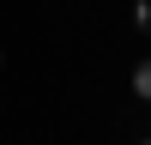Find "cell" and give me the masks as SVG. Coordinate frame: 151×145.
Instances as JSON below:
<instances>
[{
  "label": "cell",
  "mask_w": 151,
  "mask_h": 145,
  "mask_svg": "<svg viewBox=\"0 0 151 145\" xmlns=\"http://www.w3.org/2000/svg\"><path fill=\"white\" fill-rule=\"evenodd\" d=\"M133 97H151V60L133 67Z\"/></svg>",
  "instance_id": "cell-1"
},
{
  "label": "cell",
  "mask_w": 151,
  "mask_h": 145,
  "mask_svg": "<svg viewBox=\"0 0 151 145\" xmlns=\"http://www.w3.org/2000/svg\"><path fill=\"white\" fill-rule=\"evenodd\" d=\"M0 67H6V55H0Z\"/></svg>",
  "instance_id": "cell-3"
},
{
  "label": "cell",
  "mask_w": 151,
  "mask_h": 145,
  "mask_svg": "<svg viewBox=\"0 0 151 145\" xmlns=\"http://www.w3.org/2000/svg\"><path fill=\"white\" fill-rule=\"evenodd\" d=\"M133 18H139V30H151V0H139V6H133Z\"/></svg>",
  "instance_id": "cell-2"
},
{
  "label": "cell",
  "mask_w": 151,
  "mask_h": 145,
  "mask_svg": "<svg viewBox=\"0 0 151 145\" xmlns=\"http://www.w3.org/2000/svg\"><path fill=\"white\" fill-rule=\"evenodd\" d=\"M145 145H151V139H145Z\"/></svg>",
  "instance_id": "cell-4"
}]
</instances>
